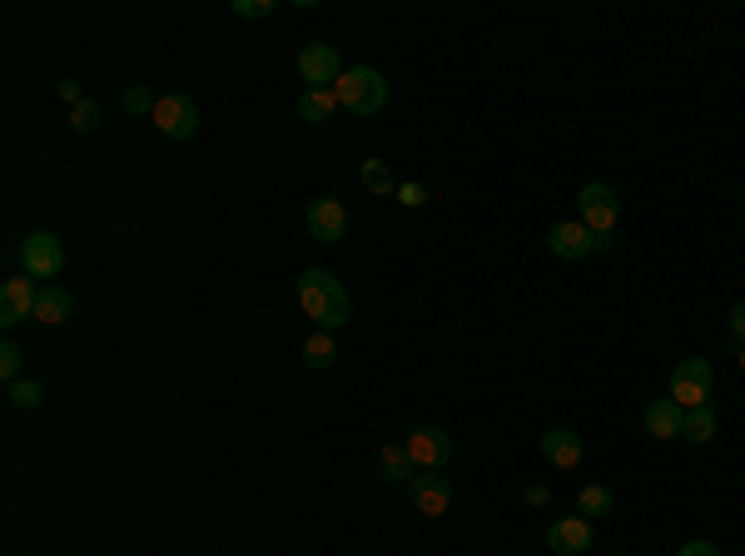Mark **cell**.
<instances>
[{"label": "cell", "instance_id": "8fae6325", "mask_svg": "<svg viewBox=\"0 0 745 556\" xmlns=\"http://www.w3.org/2000/svg\"><path fill=\"white\" fill-rule=\"evenodd\" d=\"M592 542H596V532L587 517H557V522L547 527V547L557 556H587Z\"/></svg>", "mask_w": 745, "mask_h": 556}, {"label": "cell", "instance_id": "83f0119b", "mask_svg": "<svg viewBox=\"0 0 745 556\" xmlns=\"http://www.w3.org/2000/svg\"><path fill=\"white\" fill-rule=\"evenodd\" d=\"M398 204L403 209H418V204H428V189L418 179H408V184H398Z\"/></svg>", "mask_w": 745, "mask_h": 556}, {"label": "cell", "instance_id": "6da1fadb", "mask_svg": "<svg viewBox=\"0 0 745 556\" xmlns=\"http://www.w3.org/2000/svg\"><path fill=\"white\" fill-rule=\"evenodd\" d=\"M298 303H303V313H308L323 333H338V328L353 318L348 288L328 274V269H303V274H298Z\"/></svg>", "mask_w": 745, "mask_h": 556}, {"label": "cell", "instance_id": "ac0fdd59", "mask_svg": "<svg viewBox=\"0 0 745 556\" xmlns=\"http://www.w3.org/2000/svg\"><path fill=\"white\" fill-rule=\"evenodd\" d=\"M333 110H338V95H333V90H303V95H298V115H303L308 125H328Z\"/></svg>", "mask_w": 745, "mask_h": 556}, {"label": "cell", "instance_id": "cb8c5ba5", "mask_svg": "<svg viewBox=\"0 0 745 556\" xmlns=\"http://www.w3.org/2000/svg\"><path fill=\"white\" fill-rule=\"evenodd\" d=\"M20 363H25V353L15 343H0V378L5 383H20Z\"/></svg>", "mask_w": 745, "mask_h": 556}, {"label": "cell", "instance_id": "2e32d148", "mask_svg": "<svg viewBox=\"0 0 745 556\" xmlns=\"http://www.w3.org/2000/svg\"><path fill=\"white\" fill-rule=\"evenodd\" d=\"M70 313H75V298H70L65 288L45 283V288H40V298H35V323H65Z\"/></svg>", "mask_w": 745, "mask_h": 556}, {"label": "cell", "instance_id": "7c38bea8", "mask_svg": "<svg viewBox=\"0 0 745 556\" xmlns=\"http://www.w3.org/2000/svg\"><path fill=\"white\" fill-rule=\"evenodd\" d=\"M35 298H40V288L25 278H5V288H0V323L5 328H15V323H30L35 318Z\"/></svg>", "mask_w": 745, "mask_h": 556}, {"label": "cell", "instance_id": "7402d4cb", "mask_svg": "<svg viewBox=\"0 0 745 556\" xmlns=\"http://www.w3.org/2000/svg\"><path fill=\"white\" fill-rule=\"evenodd\" d=\"M363 189H368V194H378V199L398 194V184H393V174H388V164H383V159H363Z\"/></svg>", "mask_w": 745, "mask_h": 556}, {"label": "cell", "instance_id": "603a6c76", "mask_svg": "<svg viewBox=\"0 0 745 556\" xmlns=\"http://www.w3.org/2000/svg\"><path fill=\"white\" fill-rule=\"evenodd\" d=\"M229 15H239V20H264V15H274V0H229Z\"/></svg>", "mask_w": 745, "mask_h": 556}, {"label": "cell", "instance_id": "9a60e30c", "mask_svg": "<svg viewBox=\"0 0 745 556\" xmlns=\"http://www.w3.org/2000/svg\"><path fill=\"white\" fill-rule=\"evenodd\" d=\"M681 417H686V413H681L671 398H656V403L646 408L641 422H646V432H651L656 442H671V437H681Z\"/></svg>", "mask_w": 745, "mask_h": 556}, {"label": "cell", "instance_id": "52a82bcc", "mask_svg": "<svg viewBox=\"0 0 745 556\" xmlns=\"http://www.w3.org/2000/svg\"><path fill=\"white\" fill-rule=\"evenodd\" d=\"M20 259H25V274L30 278H60L65 274V244H60L50 229H35V234L20 244Z\"/></svg>", "mask_w": 745, "mask_h": 556}, {"label": "cell", "instance_id": "4dcf8cb0", "mask_svg": "<svg viewBox=\"0 0 745 556\" xmlns=\"http://www.w3.org/2000/svg\"><path fill=\"white\" fill-rule=\"evenodd\" d=\"M60 100H70V105H85V95H80V85H75V80H65V85H60Z\"/></svg>", "mask_w": 745, "mask_h": 556}, {"label": "cell", "instance_id": "1f68e13d", "mask_svg": "<svg viewBox=\"0 0 745 556\" xmlns=\"http://www.w3.org/2000/svg\"><path fill=\"white\" fill-rule=\"evenodd\" d=\"M527 502H532V507H547L552 492H547V487H527Z\"/></svg>", "mask_w": 745, "mask_h": 556}, {"label": "cell", "instance_id": "4fadbf2b", "mask_svg": "<svg viewBox=\"0 0 745 556\" xmlns=\"http://www.w3.org/2000/svg\"><path fill=\"white\" fill-rule=\"evenodd\" d=\"M408 492H413V507H418L423 517H443L447 507H452V482L438 477V472H418V477L408 482Z\"/></svg>", "mask_w": 745, "mask_h": 556}, {"label": "cell", "instance_id": "f1b7e54d", "mask_svg": "<svg viewBox=\"0 0 745 556\" xmlns=\"http://www.w3.org/2000/svg\"><path fill=\"white\" fill-rule=\"evenodd\" d=\"M676 556H721V547H716V542H686Z\"/></svg>", "mask_w": 745, "mask_h": 556}, {"label": "cell", "instance_id": "3957f363", "mask_svg": "<svg viewBox=\"0 0 745 556\" xmlns=\"http://www.w3.org/2000/svg\"><path fill=\"white\" fill-rule=\"evenodd\" d=\"M711 388H716V368H711L706 358H686V363H676V373H671V403H676L681 413L706 408Z\"/></svg>", "mask_w": 745, "mask_h": 556}, {"label": "cell", "instance_id": "ba28073f", "mask_svg": "<svg viewBox=\"0 0 745 556\" xmlns=\"http://www.w3.org/2000/svg\"><path fill=\"white\" fill-rule=\"evenodd\" d=\"M154 130L169 139H189L194 130H199V105L189 100V95H159L154 100Z\"/></svg>", "mask_w": 745, "mask_h": 556}, {"label": "cell", "instance_id": "ffe728a7", "mask_svg": "<svg viewBox=\"0 0 745 556\" xmlns=\"http://www.w3.org/2000/svg\"><path fill=\"white\" fill-rule=\"evenodd\" d=\"M681 437H686V442H711V437H716V413H711V403H706V408H691V413L681 417Z\"/></svg>", "mask_w": 745, "mask_h": 556}, {"label": "cell", "instance_id": "e0dca14e", "mask_svg": "<svg viewBox=\"0 0 745 556\" xmlns=\"http://www.w3.org/2000/svg\"><path fill=\"white\" fill-rule=\"evenodd\" d=\"M378 472H383V482H413L418 477V467H413V457H408L403 442H393V447L378 452Z\"/></svg>", "mask_w": 745, "mask_h": 556}, {"label": "cell", "instance_id": "5bb4252c", "mask_svg": "<svg viewBox=\"0 0 745 556\" xmlns=\"http://www.w3.org/2000/svg\"><path fill=\"white\" fill-rule=\"evenodd\" d=\"M542 457L552 462V467H582V457H587V442L572 432V427H552L547 437H542Z\"/></svg>", "mask_w": 745, "mask_h": 556}, {"label": "cell", "instance_id": "5b68a950", "mask_svg": "<svg viewBox=\"0 0 745 556\" xmlns=\"http://www.w3.org/2000/svg\"><path fill=\"white\" fill-rule=\"evenodd\" d=\"M577 209H582V224L592 229L596 239H606V234L621 224V199H616V189H611V184H582Z\"/></svg>", "mask_w": 745, "mask_h": 556}, {"label": "cell", "instance_id": "d6a6232c", "mask_svg": "<svg viewBox=\"0 0 745 556\" xmlns=\"http://www.w3.org/2000/svg\"><path fill=\"white\" fill-rule=\"evenodd\" d=\"M741 373H745V343H741Z\"/></svg>", "mask_w": 745, "mask_h": 556}, {"label": "cell", "instance_id": "30bf717a", "mask_svg": "<svg viewBox=\"0 0 745 556\" xmlns=\"http://www.w3.org/2000/svg\"><path fill=\"white\" fill-rule=\"evenodd\" d=\"M308 234H313L318 244H338V239L348 234V209H343L338 194H323V199L308 204Z\"/></svg>", "mask_w": 745, "mask_h": 556}, {"label": "cell", "instance_id": "8992f818", "mask_svg": "<svg viewBox=\"0 0 745 556\" xmlns=\"http://www.w3.org/2000/svg\"><path fill=\"white\" fill-rule=\"evenodd\" d=\"M403 447H408V457H413L418 472H438V467H447V457H452V437H447L438 422H418L403 437Z\"/></svg>", "mask_w": 745, "mask_h": 556}, {"label": "cell", "instance_id": "7a4b0ae2", "mask_svg": "<svg viewBox=\"0 0 745 556\" xmlns=\"http://www.w3.org/2000/svg\"><path fill=\"white\" fill-rule=\"evenodd\" d=\"M333 95H338V105L348 115H378L388 105V80L373 65H353V70H343V80L333 85Z\"/></svg>", "mask_w": 745, "mask_h": 556}, {"label": "cell", "instance_id": "484cf974", "mask_svg": "<svg viewBox=\"0 0 745 556\" xmlns=\"http://www.w3.org/2000/svg\"><path fill=\"white\" fill-rule=\"evenodd\" d=\"M70 125H75L80 135H90V130L100 125V105H95V100H85V105H75V110H70Z\"/></svg>", "mask_w": 745, "mask_h": 556}, {"label": "cell", "instance_id": "277c9868", "mask_svg": "<svg viewBox=\"0 0 745 556\" xmlns=\"http://www.w3.org/2000/svg\"><path fill=\"white\" fill-rule=\"evenodd\" d=\"M298 75H303V90H333L343 80V60H338V45L328 40H313L298 50Z\"/></svg>", "mask_w": 745, "mask_h": 556}, {"label": "cell", "instance_id": "9c48e42d", "mask_svg": "<svg viewBox=\"0 0 745 556\" xmlns=\"http://www.w3.org/2000/svg\"><path fill=\"white\" fill-rule=\"evenodd\" d=\"M606 244H611V239H596L582 219L552 224V234H547V249H552L557 259H587V254H601Z\"/></svg>", "mask_w": 745, "mask_h": 556}, {"label": "cell", "instance_id": "d6986e66", "mask_svg": "<svg viewBox=\"0 0 745 556\" xmlns=\"http://www.w3.org/2000/svg\"><path fill=\"white\" fill-rule=\"evenodd\" d=\"M333 358H338V343H333V333L313 328V333L303 338V363H308L313 373H323V368H333Z\"/></svg>", "mask_w": 745, "mask_h": 556}, {"label": "cell", "instance_id": "f546056e", "mask_svg": "<svg viewBox=\"0 0 745 556\" xmlns=\"http://www.w3.org/2000/svg\"><path fill=\"white\" fill-rule=\"evenodd\" d=\"M731 333L745 343V303H736V308H731Z\"/></svg>", "mask_w": 745, "mask_h": 556}, {"label": "cell", "instance_id": "4316f807", "mask_svg": "<svg viewBox=\"0 0 745 556\" xmlns=\"http://www.w3.org/2000/svg\"><path fill=\"white\" fill-rule=\"evenodd\" d=\"M125 110H130V115H154V100H149L145 85H130V90H125Z\"/></svg>", "mask_w": 745, "mask_h": 556}, {"label": "cell", "instance_id": "44dd1931", "mask_svg": "<svg viewBox=\"0 0 745 556\" xmlns=\"http://www.w3.org/2000/svg\"><path fill=\"white\" fill-rule=\"evenodd\" d=\"M616 507V497H611V487H601V482H592V487H582L577 492V512L592 522V517H606Z\"/></svg>", "mask_w": 745, "mask_h": 556}, {"label": "cell", "instance_id": "d4e9b609", "mask_svg": "<svg viewBox=\"0 0 745 556\" xmlns=\"http://www.w3.org/2000/svg\"><path fill=\"white\" fill-rule=\"evenodd\" d=\"M10 403H15V408H40V383H35V378L10 383Z\"/></svg>", "mask_w": 745, "mask_h": 556}]
</instances>
